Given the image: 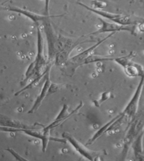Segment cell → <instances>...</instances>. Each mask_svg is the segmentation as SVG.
Returning <instances> with one entry per match:
<instances>
[{
	"mask_svg": "<svg viewBox=\"0 0 144 161\" xmlns=\"http://www.w3.org/2000/svg\"><path fill=\"white\" fill-rule=\"evenodd\" d=\"M0 131L8 132V133H22L26 134L29 136L39 139L42 142V149L43 152H45L46 150H47L48 143H49L51 141L63 143L66 142L63 139H59V138L52 137L50 135V132L46 131L43 128L42 129H37L35 128L16 129L0 126Z\"/></svg>",
	"mask_w": 144,
	"mask_h": 161,
	"instance_id": "cell-1",
	"label": "cell"
},
{
	"mask_svg": "<svg viewBox=\"0 0 144 161\" xmlns=\"http://www.w3.org/2000/svg\"><path fill=\"white\" fill-rule=\"evenodd\" d=\"M77 4H79L83 8H86V10L96 14V15L100 16L101 19H107V21L114 23V24H116L118 25H125V26H129V25H136L142 21L133 19L129 16L122 15V14H120L111 13L108 12V11L99 9V8H91L87 5L83 4L82 2H77Z\"/></svg>",
	"mask_w": 144,
	"mask_h": 161,
	"instance_id": "cell-2",
	"label": "cell"
},
{
	"mask_svg": "<svg viewBox=\"0 0 144 161\" xmlns=\"http://www.w3.org/2000/svg\"><path fill=\"white\" fill-rule=\"evenodd\" d=\"M63 139L70 143L80 156L85 158L88 161H102L101 152L93 151L88 148L82 143H80L78 140H77L73 135L68 132H64V134H63Z\"/></svg>",
	"mask_w": 144,
	"mask_h": 161,
	"instance_id": "cell-3",
	"label": "cell"
},
{
	"mask_svg": "<svg viewBox=\"0 0 144 161\" xmlns=\"http://www.w3.org/2000/svg\"><path fill=\"white\" fill-rule=\"evenodd\" d=\"M52 64L53 63L48 62L47 71H46V74L44 76V84H43L39 95L37 96V99L35 100V101H34L33 105V107L31 108L30 111L28 112V113H33L36 110H38L40 105H42L43 100L45 99V97H47L49 94L55 93V92L59 90V86L57 84H55V83H53L50 79V71L51 67H52Z\"/></svg>",
	"mask_w": 144,
	"mask_h": 161,
	"instance_id": "cell-4",
	"label": "cell"
},
{
	"mask_svg": "<svg viewBox=\"0 0 144 161\" xmlns=\"http://www.w3.org/2000/svg\"><path fill=\"white\" fill-rule=\"evenodd\" d=\"M99 19L100 23H101L100 27L97 31L91 33L90 35H97V34L105 33L115 34L116 33L119 32H129L134 35V34H136L137 33L136 27V25H129V26H125V25H121L114 24V23L109 22L101 18H99Z\"/></svg>",
	"mask_w": 144,
	"mask_h": 161,
	"instance_id": "cell-5",
	"label": "cell"
},
{
	"mask_svg": "<svg viewBox=\"0 0 144 161\" xmlns=\"http://www.w3.org/2000/svg\"><path fill=\"white\" fill-rule=\"evenodd\" d=\"M42 23L48 45V62L54 63V59L56 56V43L58 36L56 35L51 25L50 17L48 16Z\"/></svg>",
	"mask_w": 144,
	"mask_h": 161,
	"instance_id": "cell-6",
	"label": "cell"
},
{
	"mask_svg": "<svg viewBox=\"0 0 144 161\" xmlns=\"http://www.w3.org/2000/svg\"><path fill=\"white\" fill-rule=\"evenodd\" d=\"M82 106L83 103H80V104L77 105V107L75 108L72 112H70L68 110V106L65 104L63 105L61 110H60L59 114H57L56 117L54 119L53 122L50 123L49 125L44 126L43 129H44L46 131L50 132L51 130H52L53 129L57 127V126H59L60 125H61V124L63 122H64L65 120H67L68 119L70 118L71 116H73V114H75L77 112H78V110L82 107Z\"/></svg>",
	"mask_w": 144,
	"mask_h": 161,
	"instance_id": "cell-7",
	"label": "cell"
},
{
	"mask_svg": "<svg viewBox=\"0 0 144 161\" xmlns=\"http://www.w3.org/2000/svg\"><path fill=\"white\" fill-rule=\"evenodd\" d=\"M113 35H115L114 33H110L109 35L106 36L105 38L99 40V41L97 43H96L95 45L91 46V47H89V48L86 49V50L82 52V53L77 54V55L72 57V58H70V62L73 65L75 66L76 67H80V66H81V65H83L84 64V62L88 59V57L90 55H91L92 53H93V52L96 50V49L99 47V45H101L103 42L106 41L108 39L111 38V37Z\"/></svg>",
	"mask_w": 144,
	"mask_h": 161,
	"instance_id": "cell-8",
	"label": "cell"
},
{
	"mask_svg": "<svg viewBox=\"0 0 144 161\" xmlns=\"http://www.w3.org/2000/svg\"><path fill=\"white\" fill-rule=\"evenodd\" d=\"M0 8L2 10H4V11H11V12H15V13L18 14H21V15L24 16L25 17H26V18L30 19V21L34 22V24H36L37 25L39 24V21L42 22L43 21H44V20L49 16L40 15V14H36L34 12H32V11L24 9V8L14 7V6L2 7H0Z\"/></svg>",
	"mask_w": 144,
	"mask_h": 161,
	"instance_id": "cell-9",
	"label": "cell"
},
{
	"mask_svg": "<svg viewBox=\"0 0 144 161\" xmlns=\"http://www.w3.org/2000/svg\"><path fill=\"white\" fill-rule=\"evenodd\" d=\"M123 69L126 75L129 77H141L144 74V68H143L142 66L132 62V60Z\"/></svg>",
	"mask_w": 144,
	"mask_h": 161,
	"instance_id": "cell-10",
	"label": "cell"
},
{
	"mask_svg": "<svg viewBox=\"0 0 144 161\" xmlns=\"http://www.w3.org/2000/svg\"><path fill=\"white\" fill-rule=\"evenodd\" d=\"M6 151H8V153H9L11 155V156H12L14 158H15L16 160H17L18 161H30L29 160L21 156V155L17 153L16 151H14L13 149H12V148H8L6 149Z\"/></svg>",
	"mask_w": 144,
	"mask_h": 161,
	"instance_id": "cell-11",
	"label": "cell"
},
{
	"mask_svg": "<svg viewBox=\"0 0 144 161\" xmlns=\"http://www.w3.org/2000/svg\"><path fill=\"white\" fill-rule=\"evenodd\" d=\"M136 31H139L140 33H144V21H141L136 25Z\"/></svg>",
	"mask_w": 144,
	"mask_h": 161,
	"instance_id": "cell-12",
	"label": "cell"
},
{
	"mask_svg": "<svg viewBox=\"0 0 144 161\" xmlns=\"http://www.w3.org/2000/svg\"><path fill=\"white\" fill-rule=\"evenodd\" d=\"M45 3V11L46 13L49 14V4H50V0H44Z\"/></svg>",
	"mask_w": 144,
	"mask_h": 161,
	"instance_id": "cell-13",
	"label": "cell"
},
{
	"mask_svg": "<svg viewBox=\"0 0 144 161\" xmlns=\"http://www.w3.org/2000/svg\"><path fill=\"white\" fill-rule=\"evenodd\" d=\"M79 161H81V160H79Z\"/></svg>",
	"mask_w": 144,
	"mask_h": 161,
	"instance_id": "cell-14",
	"label": "cell"
}]
</instances>
